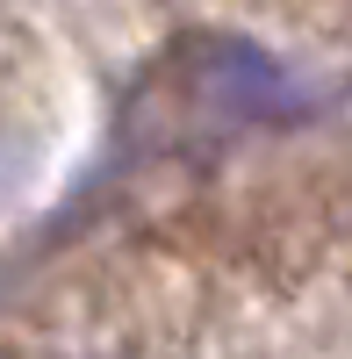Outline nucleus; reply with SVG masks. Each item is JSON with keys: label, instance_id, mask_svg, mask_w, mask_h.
<instances>
[{"label": "nucleus", "instance_id": "nucleus-1", "mask_svg": "<svg viewBox=\"0 0 352 359\" xmlns=\"http://www.w3.org/2000/svg\"><path fill=\"white\" fill-rule=\"evenodd\" d=\"M22 115H29V43H22L15 0H0V180H8L15 137H22Z\"/></svg>", "mask_w": 352, "mask_h": 359}]
</instances>
